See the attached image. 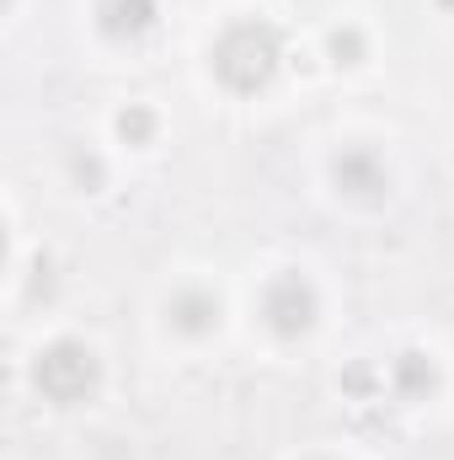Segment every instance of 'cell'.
<instances>
[{"label":"cell","instance_id":"1","mask_svg":"<svg viewBox=\"0 0 454 460\" xmlns=\"http://www.w3.org/2000/svg\"><path fill=\"white\" fill-rule=\"evenodd\" d=\"M278 59H284V49L267 22H235L214 43V75L230 92H262L278 75Z\"/></svg>","mask_w":454,"mask_h":460},{"label":"cell","instance_id":"2","mask_svg":"<svg viewBox=\"0 0 454 460\" xmlns=\"http://www.w3.org/2000/svg\"><path fill=\"white\" fill-rule=\"evenodd\" d=\"M32 380H38V391H43L48 402L75 407V402H86V396L97 391L102 364H97V353H92L86 343H54V348H43V353H38Z\"/></svg>","mask_w":454,"mask_h":460},{"label":"cell","instance_id":"3","mask_svg":"<svg viewBox=\"0 0 454 460\" xmlns=\"http://www.w3.org/2000/svg\"><path fill=\"white\" fill-rule=\"evenodd\" d=\"M262 322H267V332H278V338L310 332V322H316V289H310L300 273L267 279V289H262Z\"/></svg>","mask_w":454,"mask_h":460},{"label":"cell","instance_id":"4","mask_svg":"<svg viewBox=\"0 0 454 460\" xmlns=\"http://www.w3.org/2000/svg\"><path fill=\"white\" fill-rule=\"evenodd\" d=\"M166 316H171V327H177V332L204 338V332H214V327H220V300H214L209 289H177V295H171V305H166Z\"/></svg>","mask_w":454,"mask_h":460},{"label":"cell","instance_id":"5","mask_svg":"<svg viewBox=\"0 0 454 460\" xmlns=\"http://www.w3.org/2000/svg\"><path fill=\"white\" fill-rule=\"evenodd\" d=\"M332 172H337V188L342 193H353V199H374V193H385V166H380L374 150H342Z\"/></svg>","mask_w":454,"mask_h":460},{"label":"cell","instance_id":"6","mask_svg":"<svg viewBox=\"0 0 454 460\" xmlns=\"http://www.w3.org/2000/svg\"><path fill=\"white\" fill-rule=\"evenodd\" d=\"M97 22H102L108 38H139V32L155 27V0H102Z\"/></svg>","mask_w":454,"mask_h":460},{"label":"cell","instance_id":"7","mask_svg":"<svg viewBox=\"0 0 454 460\" xmlns=\"http://www.w3.org/2000/svg\"><path fill=\"white\" fill-rule=\"evenodd\" d=\"M433 385H439V369H433L423 353H401V358H396V391H401V396H428Z\"/></svg>","mask_w":454,"mask_h":460},{"label":"cell","instance_id":"8","mask_svg":"<svg viewBox=\"0 0 454 460\" xmlns=\"http://www.w3.org/2000/svg\"><path fill=\"white\" fill-rule=\"evenodd\" d=\"M118 134H123L128 145H144V139L155 134V113H150V108H128V113L118 118Z\"/></svg>","mask_w":454,"mask_h":460},{"label":"cell","instance_id":"9","mask_svg":"<svg viewBox=\"0 0 454 460\" xmlns=\"http://www.w3.org/2000/svg\"><path fill=\"white\" fill-rule=\"evenodd\" d=\"M332 54H337L342 65H358V54H363V38H358V32H337V38H332Z\"/></svg>","mask_w":454,"mask_h":460},{"label":"cell","instance_id":"10","mask_svg":"<svg viewBox=\"0 0 454 460\" xmlns=\"http://www.w3.org/2000/svg\"><path fill=\"white\" fill-rule=\"evenodd\" d=\"M70 172H75L86 188H97V182H102V161H92V155H75V161H70Z\"/></svg>","mask_w":454,"mask_h":460}]
</instances>
